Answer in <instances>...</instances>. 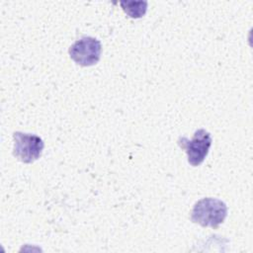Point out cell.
<instances>
[{
	"label": "cell",
	"mask_w": 253,
	"mask_h": 253,
	"mask_svg": "<svg viewBox=\"0 0 253 253\" xmlns=\"http://www.w3.org/2000/svg\"><path fill=\"white\" fill-rule=\"evenodd\" d=\"M227 215L224 202L215 198H204L198 201L191 211V220L204 227L217 228Z\"/></svg>",
	"instance_id": "obj_1"
},
{
	"label": "cell",
	"mask_w": 253,
	"mask_h": 253,
	"mask_svg": "<svg viewBox=\"0 0 253 253\" xmlns=\"http://www.w3.org/2000/svg\"><path fill=\"white\" fill-rule=\"evenodd\" d=\"M121 5L124 11L130 17V18H140L144 16L147 8V2L145 1H124L121 2Z\"/></svg>",
	"instance_id": "obj_5"
},
{
	"label": "cell",
	"mask_w": 253,
	"mask_h": 253,
	"mask_svg": "<svg viewBox=\"0 0 253 253\" xmlns=\"http://www.w3.org/2000/svg\"><path fill=\"white\" fill-rule=\"evenodd\" d=\"M211 141V133L204 128H200L195 131L192 139L180 136L177 143L186 151L188 155V162L192 166H198L207 157Z\"/></svg>",
	"instance_id": "obj_2"
},
{
	"label": "cell",
	"mask_w": 253,
	"mask_h": 253,
	"mask_svg": "<svg viewBox=\"0 0 253 253\" xmlns=\"http://www.w3.org/2000/svg\"><path fill=\"white\" fill-rule=\"evenodd\" d=\"M13 154L20 161L24 163H32L42 155L44 143L40 136L32 133L16 131L13 134Z\"/></svg>",
	"instance_id": "obj_3"
},
{
	"label": "cell",
	"mask_w": 253,
	"mask_h": 253,
	"mask_svg": "<svg viewBox=\"0 0 253 253\" xmlns=\"http://www.w3.org/2000/svg\"><path fill=\"white\" fill-rule=\"evenodd\" d=\"M101 51V42L93 37H83L77 40L68 50L70 58L81 66L96 64L100 59Z\"/></svg>",
	"instance_id": "obj_4"
}]
</instances>
